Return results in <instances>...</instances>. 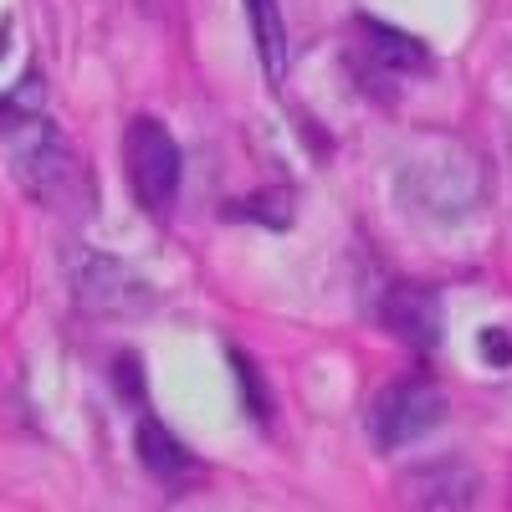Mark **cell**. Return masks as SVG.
I'll list each match as a JSON object with an SVG mask.
<instances>
[{"mask_svg":"<svg viewBox=\"0 0 512 512\" xmlns=\"http://www.w3.org/2000/svg\"><path fill=\"white\" fill-rule=\"evenodd\" d=\"M354 31H359V57L374 72H384V77H415V72L431 67V52H425L420 41L410 31H400V26H384L374 16H359Z\"/></svg>","mask_w":512,"mask_h":512,"instance_id":"8992f818","label":"cell"},{"mask_svg":"<svg viewBox=\"0 0 512 512\" xmlns=\"http://www.w3.org/2000/svg\"><path fill=\"white\" fill-rule=\"evenodd\" d=\"M123 169H128V190H134V200L144 205V216L164 221L180 200V175H185L175 134L149 113L128 118V128H123Z\"/></svg>","mask_w":512,"mask_h":512,"instance_id":"7a4b0ae2","label":"cell"},{"mask_svg":"<svg viewBox=\"0 0 512 512\" xmlns=\"http://www.w3.org/2000/svg\"><path fill=\"white\" fill-rule=\"evenodd\" d=\"M246 21H251V36H256V52H262V67L272 82L287 77V21H282V6L277 0H246Z\"/></svg>","mask_w":512,"mask_h":512,"instance_id":"9c48e42d","label":"cell"},{"mask_svg":"<svg viewBox=\"0 0 512 512\" xmlns=\"http://www.w3.org/2000/svg\"><path fill=\"white\" fill-rule=\"evenodd\" d=\"M231 216H262V221H272V226H287L292 221V195L287 190H272V195H251V200H241Z\"/></svg>","mask_w":512,"mask_h":512,"instance_id":"7c38bea8","label":"cell"},{"mask_svg":"<svg viewBox=\"0 0 512 512\" xmlns=\"http://www.w3.org/2000/svg\"><path fill=\"white\" fill-rule=\"evenodd\" d=\"M0 52H6V26H0Z\"/></svg>","mask_w":512,"mask_h":512,"instance_id":"9a60e30c","label":"cell"},{"mask_svg":"<svg viewBox=\"0 0 512 512\" xmlns=\"http://www.w3.org/2000/svg\"><path fill=\"white\" fill-rule=\"evenodd\" d=\"M477 349H482V359H487L492 369H507V364H512V333L482 328V333H477Z\"/></svg>","mask_w":512,"mask_h":512,"instance_id":"5bb4252c","label":"cell"},{"mask_svg":"<svg viewBox=\"0 0 512 512\" xmlns=\"http://www.w3.org/2000/svg\"><path fill=\"white\" fill-rule=\"evenodd\" d=\"M113 379H118V395L139 400V410H144V364H139V354H118L113 359Z\"/></svg>","mask_w":512,"mask_h":512,"instance_id":"4fadbf2b","label":"cell"},{"mask_svg":"<svg viewBox=\"0 0 512 512\" xmlns=\"http://www.w3.org/2000/svg\"><path fill=\"white\" fill-rule=\"evenodd\" d=\"M41 103H47V88H41V72H26V77H21V88L0 93V139L16 134L21 123H31V118L41 113Z\"/></svg>","mask_w":512,"mask_h":512,"instance_id":"30bf717a","label":"cell"},{"mask_svg":"<svg viewBox=\"0 0 512 512\" xmlns=\"http://www.w3.org/2000/svg\"><path fill=\"white\" fill-rule=\"evenodd\" d=\"M482 492L477 472L466 461L446 456V461H425L420 472L405 477V497L420 502V507H472Z\"/></svg>","mask_w":512,"mask_h":512,"instance_id":"ba28073f","label":"cell"},{"mask_svg":"<svg viewBox=\"0 0 512 512\" xmlns=\"http://www.w3.org/2000/svg\"><path fill=\"white\" fill-rule=\"evenodd\" d=\"M441 420H446V390L436 379H425V374H410V379L384 384V390L374 395L369 436L384 451H400V446H410L420 436H431Z\"/></svg>","mask_w":512,"mask_h":512,"instance_id":"3957f363","label":"cell"},{"mask_svg":"<svg viewBox=\"0 0 512 512\" xmlns=\"http://www.w3.org/2000/svg\"><path fill=\"white\" fill-rule=\"evenodd\" d=\"M72 297H77V308L93 313V318H128V313L149 308V287L123 262L98 256V251H82L72 262Z\"/></svg>","mask_w":512,"mask_h":512,"instance_id":"277c9868","label":"cell"},{"mask_svg":"<svg viewBox=\"0 0 512 512\" xmlns=\"http://www.w3.org/2000/svg\"><path fill=\"white\" fill-rule=\"evenodd\" d=\"M231 364H236V379L246 390V415L251 420H272V400H267V384H262V374H256V364L246 354H236V349H231Z\"/></svg>","mask_w":512,"mask_h":512,"instance_id":"8fae6325","label":"cell"},{"mask_svg":"<svg viewBox=\"0 0 512 512\" xmlns=\"http://www.w3.org/2000/svg\"><path fill=\"white\" fill-rule=\"evenodd\" d=\"M6 144H11V175L36 205L57 210V216H88L93 210L98 190L88 180V169H82L77 149L47 113H36L16 134H6Z\"/></svg>","mask_w":512,"mask_h":512,"instance_id":"6da1fadb","label":"cell"},{"mask_svg":"<svg viewBox=\"0 0 512 512\" xmlns=\"http://www.w3.org/2000/svg\"><path fill=\"white\" fill-rule=\"evenodd\" d=\"M379 318L390 328L400 344L431 354L441 344V328H446V313H441V292L436 287H420V282H395L384 287V303H379Z\"/></svg>","mask_w":512,"mask_h":512,"instance_id":"5b68a950","label":"cell"},{"mask_svg":"<svg viewBox=\"0 0 512 512\" xmlns=\"http://www.w3.org/2000/svg\"><path fill=\"white\" fill-rule=\"evenodd\" d=\"M134 451L144 461V472L164 487H180L190 477H200V461L185 451V441L169 431V425L154 410H139V431H134Z\"/></svg>","mask_w":512,"mask_h":512,"instance_id":"52a82bcc","label":"cell"}]
</instances>
